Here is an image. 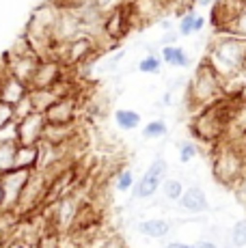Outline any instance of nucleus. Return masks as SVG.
<instances>
[{
  "mask_svg": "<svg viewBox=\"0 0 246 248\" xmlns=\"http://www.w3.org/2000/svg\"><path fill=\"white\" fill-rule=\"evenodd\" d=\"M205 61L218 71L225 82L240 78L246 63V39L227 35V32H216L210 39Z\"/></svg>",
  "mask_w": 246,
  "mask_h": 248,
  "instance_id": "f257e3e1",
  "label": "nucleus"
},
{
  "mask_svg": "<svg viewBox=\"0 0 246 248\" xmlns=\"http://www.w3.org/2000/svg\"><path fill=\"white\" fill-rule=\"evenodd\" d=\"M231 117V97L225 95L218 102L210 104L205 108H199L190 121V132L199 142H205L210 147H216L227 138Z\"/></svg>",
  "mask_w": 246,
  "mask_h": 248,
  "instance_id": "f03ea898",
  "label": "nucleus"
},
{
  "mask_svg": "<svg viewBox=\"0 0 246 248\" xmlns=\"http://www.w3.org/2000/svg\"><path fill=\"white\" fill-rule=\"evenodd\" d=\"M212 177L225 188H233L246 173V145L222 140L212 147Z\"/></svg>",
  "mask_w": 246,
  "mask_h": 248,
  "instance_id": "7ed1b4c3",
  "label": "nucleus"
},
{
  "mask_svg": "<svg viewBox=\"0 0 246 248\" xmlns=\"http://www.w3.org/2000/svg\"><path fill=\"white\" fill-rule=\"evenodd\" d=\"M225 97V80L220 74L207 63L205 59L197 65L195 74H192L190 82L186 87V102L192 110L205 108L210 104L218 102Z\"/></svg>",
  "mask_w": 246,
  "mask_h": 248,
  "instance_id": "20e7f679",
  "label": "nucleus"
},
{
  "mask_svg": "<svg viewBox=\"0 0 246 248\" xmlns=\"http://www.w3.org/2000/svg\"><path fill=\"white\" fill-rule=\"evenodd\" d=\"M46 201H48V179H46V175L37 169L31 173L24 190H22V197H20V201H17L15 214L20 218L32 216V214L41 212V207L46 205Z\"/></svg>",
  "mask_w": 246,
  "mask_h": 248,
  "instance_id": "39448f33",
  "label": "nucleus"
},
{
  "mask_svg": "<svg viewBox=\"0 0 246 248\" xmlns=\"http://www.w3.org/2000/svg\"><path fill=\"white\" fill-rule=\"evenodd\" d=\"M167 177H169V162L164 160L162 155H158V158L151 160L147 170L136 181L132 197H134L136 201H149V199H154L155 194H158L160 186H162V181Z\"/></svg>",
  "mask_w": 246,
  "mask_h": 248,
  "instance_id": "423d86ee",
  "label": "nucleus"
},
{
  "mask_svg": "<svg viewBox=\"0 0 246 248\" xmlns=\"http://www.w3.org/2000/svg\"><path fill=\"white\" fill-rule=\"evenodd\" d=\"M65 71H67V67H65L59 59L46 56V59H41L39 65H37L35 74H32L31 82H28V89L31 91L32 89H54L56 84L67 76Z\"/></svg>",
  "mask_w": 246,
  "mask_h": 248,
  "instance_id": "0eeeda50",
  "label": "nucleus"
},
{
  "mask_svg": "<svg viewBox=\"0 0 246 248\" xmlns=\"http://www.w3.org/2000/svg\"><path fill=\"white\" fill-rule=\"evenodd\" d=\"M125 4L130 9L134 28L160 22L169 9V0H127Z\"/></svg>",
  "mask_w": 246,
  "mask_h": 248,
  "instance_id": "6e6552de",
  "label": "nucleus"
},
{
  "mask_svg": "<svg viewBox=\"0 0 246 248\" xmlns=\"http://www.w3.org/2000/svg\"><path fill=\"white\" fill-rule=\"evenodd\" d=\"M102 28H104V32H106L108 39H112L115 44H121V41L134 31V22H132L127 4H121V7L104 13Z\"/></svg>",
  "mask_w": 246,
  "mask_h": 248,
  "instance_id": "1a4fd4ad",
  "label": "nucleus"
},
{
  "mask_svg": "<svg viewBox=\"0 0 246 248\" xmlns=\"http://www.w3.org/2000/svg\"><path fill=\"white\" fill-rule=\"evenodd\" d=\"M32 170H22V169H13L9 173L0 175V186H2V209L4 212H15L17 201L22 197L28 177Z\"/></svg>",
  "mask_w": 246,
  "mask_h": 248,
  "instance_id": "9d476101",
  "label": "nucleus"
},
{
  "mask_svg": "<svg viewBox=\"0 0 246 248\" xmlns=\"http://www.w3.org/2000/svg\"><path fill=\"white\" fill-rule=\"evenodd\" d=\"M78 110L80 97H59L44 112V117L52 125H69V123H78Z\"/></svg>",
  "mask_w": 246,
  "mask_h": 248,
  "instance_id": "9b49d317",
  "label": "nucleus"
},
{
  "mask_svg": "<svg viewBox=\"0 0 246 248\" xmlns=\"http://www.w3.org/2000/svg\"><path fill=\"white\" fill-rule=\"evenodd\" d=\"M15 123H17V145H41L46 125H48L44 114L32 112Z\"/></svg>",
  "mask_w": 246,
  "mask_h": 248,
  "instance_id": "f8f14e48",
  "label": "nucleus"
},
{
  "mask_svg": "<svg viewBox=\"0 0 246 248\" xmlns=\"http://www.w3.org/2000/svg\"><path fill=\"white\" fill-rule=\"evenodd\" d=\"M225 140L231 142L246 140V97H242V95H231V117Z\"/></svg>",
  "mask_w": 246,
  "mask_h": 248,
  "instance_id": "ddd939ff",
  "label": "nucleus"
},
{
  "mask_svg": "<svg viewBox=\"0 0 246 248\" xmlns=\"http://www.w3.org/2000/svg\"><path fill=\"white\" fill-rule=\"evenodd\" d=\"M246 7L242 0H218V2L212 7V16L210 24L214 28V32H222L227 28V24L233 20L240 11Z\"/></svg>",
  "mask_w": 246,
  "mask_h": 248,
  "instance_id": "4468645a",
  "label": "nucleus"
},
{
  "mask_svg": "<svg viewBox=\"0 0 246 248\" xmlns=\"http://www.w3.org/2000/svg\"><path fill=\"white\" fill-rule=\"evenodd\" d=\"M78 35H82V24H80L78 16H74L69 11H61L59 20L54 24V32H52L54 44H67Z\"/></svg>",
  "mask_w": 246,
  "mask_h": 248,
  "instance_id": "2eb2a0df",
  "label": "nucleus"
},
{
  "mask_svg": "<svg viewBox=\"0 0 246 248\" xmlns=\"http://www.w3.org/2000/svg\"><path fill=\"white\" fill-rule=\"evenodd\" d=\"M179 207L184 209L186 214H192V216H199V214L207 212V207H210V201H207V194L205 190L201 188V186H188L186 190H184L182 199H179Z\"/></svg>",
  "mask_w": 246,
  "mask_h": 248,
  "instance_id": "dca6fc26",
  "label": "nucleus"
},
{
  "mask_svg": "<svg viewBox=\"0 0 246 248\" xmlns=\"http://www.w3.org/2000/svg\"><path fill=\"white\" fill-rule=\"evenodd\" d=\"M78 132H80L78 123H69V125H52V123H48L41 142L50 147H65Z\"/></svg>",
  "mask_w": 246,
  "mask_h": 248,
  "instance_id": "f3484780",
  "label": "nucleus"
},
{
  "mask_svg": "<svg viewBox=\"0 0 246 248\" xmlns=\"http://www.w3.org/2000/svg\"><path fill=\"white\" fill-rule=\"evenodd\" d=\"M136 231L149 240H164L171 235L173 225L167 218H145V220L136 222Z\"/></svg>",
  "mask_w": 246,
  "mask_h": 248,
  "instance_id": "a211bd4d",
  "label": "nucleus"
},
{
  "mask_svg": "<svg viewBox=\"0 0 246 248\" xmlns=\"http://www.w3.org/2000/svg\"><path fill=\"white\" fill-rule=\"evenodd\" d=\"M160 59H162L164 65L175 67V69H186V67L192 65V59H190V54H188V50L182 47L179 44L162 46L160 47Z\"/></svg>",
  "mask_w": 246,
  "mask_h": 248,
  "instance_id": "6ab92c4d",
  "label": "nucleus"
},
{
  "mask_svg": "<svg viewBox=\"0 0 246 248\" xmlns=\"http://www.w3.org/2000/svg\"><path fill=\"white\" fill-rule=\"evenodd\" d=\"M28 91L31 89H28L26 82H22L15 76H9V78L0 84V99H2L4 104H9V106H15L20 99L26 97Z\"/></svg>",
  "mask_w": 246,
  "mask_h": 248,
  "instance_id": "aec40b11",
  "label": "nucleus"
},
{
  "mask_svg": "<svg viewBox=\"0 0 246 248\" xmlns=\"http://www.w3.org/2000/svg\"><path fill=\"white\" fill-rule=\"evenodd\" d=\"M41 162V145H17L15 147V169L37 170Z\"/></svg>",
  "mask_w": 246,
  "mask_h": 248,
  "instance_id": "412c9836",
  "label": "nucleus"
},
{
  "mask_svg": "<svg viewBox=\"0 0 246 248\" xmlns=\"http://www.w3.org/2000/svg\"><path fill=\"white\" fill-rule=\"evenodd\" d=\"M39 61H41V56H37V54H26V56H20V59H9V63H11V74L15 76V78H20L22 82L28 84L32 74H35L37 65H39Z\"/></svg>",
  "mask_w": 246,
  "mask_h": 248,
  "instance_id": "4be33fe9",
  "label": "nucleus"
},
{
  "mask_svg": "<svg viewBox=\"0 0 246 248\" xmlns=\"http://www.w3.org/2000/svg\"><path fill=\"white\" fill-rule=\"evenodd\" d=\"M203 28H205V17L195 13L192 9H188V11H184L179 16L175 31L179 32V37H192V35H199Z\"/></svg>",
  "mask_w": 246,
  "mask_h": 248,
  "instance_id": "5701e85b",
  "label": "nucleus"
},
{
  "mask_svg": "<svg viewBox=\"0 0 246 248\" xmlns=\"http://www.w3.org/2000/svg\"><path fill=\"white\" fill-rule=\"evenodd\" d=\"M112 119H115V125L123 132L136 130V127H140V121H143L140 112L132 110V108H117V110L112 112Z\"/></svg>",
  "mask_w": 246,
  "mask_h": 248,
  "instance_id": "b1692460",
  "label": "nucleus"
},
{
  "mask_svg": "<svg viewBox=\"0 0 246 248\" xmlns=\"http://www.w3.org/2000/svg\"><path fill=\"white\" fill-rule=\"evenodd\" d=\"M28 97H31L35 112L44 114L52 106V104L59 99V95H56L52 89H32V91H28Z\"/></svg>",
  "mask_w": 246,
  "mask_h": 248,
  "instance_id": "393cba45",
  "label": "nucleus"
},
{
  "mask_svg": "<svg viewBox=\"0 0 246 248\" xmlns=\"http://www.w3.org/2000/svg\"><path fill=\"white\" fill-rule=\"evenodd\" d=\"M134 186H136L134 170L130 166H119L117 173L112 175V188L117 192H130V190H134Z\"/></svg>",
  "mask_w": 246,
  "mask_h": 248,
  "instance_id": "a878e982",
  "label": "nucleus"
},
{
  "mask_svg": "<svg viewBox=\"0 0 246 248\" xmlns=\"http://www.w3.org/2000/svg\"><path fill=\"white\" fill-rule=\"evenodd\" d=\"M160 190H162V199L167 203H179L186 186H184V181L177 179V177H167L162 181V186H160Z\"/></svg>",
  "mask_w": 246,
  "mask_h": 248,
  "instance_id": "bb28decb",
  "label": "nucleus"
},
{
  "mask_svg": "<svg viewBox=\"0 0 246 248\" xmlns=\"http://www.w3.org/2000/svg\"><path fill=\"white\" fill-rule=\"evenodd\" d=\"M169 134V125L164 119H151L149 123L143 125V138L147 140H162Z\"/></svg>",
  "mask_w": 246,
  "mask_h": 248,
  "instance_id": "cd10ccee",
  "label": "nucleus"
},
{
  "mask_svg": "<svg viewBox=\"0 0 246 248\" xmlns=\"http://www.w3.org/2000/svg\"><path fill=\"white\" fill-rule=\"evenodd\" d=\"M61 11H69L74 16L89 11V9H95V0H52Z\"/></svg>",
  "mask_w": 246,
  "mask_h": 248,
  "instance_id": "c85d7f7f",
  "label": "nucleus"
},
{
  "mask_svg": "<svg viewBox=\"0 0 246 248\" xmlns=\"http://www.w3.org/2000/svg\"><path fill=\"white\" fill-rule=\"evenodd\" d=\"M162 59H160V54H145L143 59L136 63V69L140 71V74H147V76H158L160 71H162Z\"/></svg>",
  "mask_w": 246,
  "mask_h": 248,
  "instance_id": "c756f323",
  "label": "nucleus"
},
{
  "mask_svg": "<svg viewBox=\"0 0 246 248\" xmlns=\"http://www.w3.org/2000/svg\"><path fill=\"white\" fill-rule=\"evenodd\" d=\"M229 244L231 248H246V218H240L229 229Z\"/></svg>",
  "mask_w": 246,
  "mask_h": 248,
  "instance_id": "7c9ffc66",
  "label": "nucleus"
},
{
  "mask_svg": "<svg viewBox=\"0 0 246 248\" xmlns=\"http://www.w3.org/2000/svg\"><path fill=\"white\" fill-rule=\"evenodd\" d=\"M222 32H227V35H233V37H240V39H246V7L229 24H227V28Z\"/></svg>",
  "mask_w": 246,
  "mask_h": 248,
  "instance_id": "2f4dec72",
  "label": "nucleus"
},
{
  "mask_svg": "<svg viewBox=\"0 0 246 248\" xmlns=\"http://www.w3.org/2000/svg\"><path fill=\"white\" fill-rule=\"evenodd\" d=\"M15 147L17 145H0V175L15 169Z\"/></svg>",
  "mask_w": 246,
  "mask_h": 248,
  "instance_id": "473e14b6",
  "label": "nucleus"
},
{
  "mask_svg": "<svg viewBox=\"0 0 246 248\" xmlns=\"http://www.w3.org/2000/svg\"><path fill=\"white\" fill-rule=\"evenodd\" d=\"M35 248H65L63 233L54 231V229H48V231L39 237V242H37Z\"/></svg>",
  "mask_w": 246,
  "mask_h": 248,
  "instance_id": "72a5a7b5",
  "label": "nucleus"
},
{
  "mask_svg": "<svg viewBox=\"0 0 246 248\" xmlns=\"http://www.w3.org/2000/svg\"><path fill=\"white\" fill-rule=\"evenodd\" d=\"M199 155V145L192 140H182L179 142V162L182 164H188Z\"/></svg>",
  "mask_w": 246,
  "mask_h": 248,
  "instance_id": "f704fd0d",
  "label": "nucleus"
},
{
  "mask_svg": "<svg viewBox=\"0 0 246 248\" xmlns=\"http://www.w3.org/2000/svg\"><path fill=\"white\" fill-rule=\"evenodd\" d=\"M95 248H127V244H125V240H123V235L110 231V233H106V235L99 240V244Z\"/></svg>",
  "mask_w": 246,
  "mask_h": 248,
  "instance_id": "c9c22d12",
  "label": "nucleus"
},
{
  "mask_svg": "<svg viewBox=\"0 0 246 248\" xmlns=\"http://www.w3.org/2000/svg\"><path fill=\"white\" fill-rule=\"evenodd\" d=\"M0 145H17V123L15 121L0 127Z\"/></svg>",
  "mask_w": 246,
  "mask_h": 248,
  "instance_id": "e433bc0d",
  "label": "nucleus"
},
{
  "mask_svg": "<svg viewBox=\"0 0 246 248\" xmlns=\"http://www.w3.org/2000/svg\"><path fill=\"white\" fill-rule=\"evenodd\" d=\"M35 112V108H32V102H31V97H26L24 99H20V102L13 106V114H15V121H20V119H24L28 117V114H32Z\"/></svg>",
  "mask_w": 246,
  "mask_h": 248,
  "instance_id": "4c0bfd02",
  "label": "nucleus"
},
{
  "mask_svg": "<svg viewBox=\"0 0 246 248\" xmlns=\"http://www.w3.org/2000/svg\"><path fill=\"white\" fill-rule=\"evenodd\" d=\"M11 121H15V114H13V106H9V104H4L2 99H0V127L9 125Z\"/></svg>",
  "mask_w": 246,
  "mask_h": 248,
  "instance_id": "58836bf2",
  "label": "nucleus"
},
{
  "mask_svg": "<svg viewBox=\"0 0 246 248\" xmlns=\"http://www.w3.org/2000/svg\"><path fill=\"white\" fill-rule=\"evenodd\" d=\"M231 190H233L235 199H238V201H240V203H242L244 207H246V173L242 175V177H240V181H238V184H235Z\"/></svg>",
  "mask_w": 246,
  "mask_h": 248,
  "instance_id": "ea45409f",
  "label": "nucleus"
},
{
  "mask_svg": "<svg viewBox=\"0 0 246 248\" xmlns=\"http://www.w3.org/2000/svg\"><path fill=\"white\" fill-rule=\"evenodd\" d=\"M125 2L127 0H95V7L102 13H108V11H112V9L121 7V4H125Z\"/></svg>",
  "mask_w": 246,
  "mask_h": 248,
  "instance_id": "a19ab883",
  "label": "nucleus"
},
{
  "mask_svg": "<svg viewBox=\"0 0 246 248\" xmlns=\"http://www.w3.org/2000/svg\"><path fill=\"white\" fill-rule=\"evenodd\" d=\"M197 4V0H169V7L177 9V13L182 16L184 11H188V9H192Z\"/></svg>",
  "mask_w": 246,
  "mask_h": 248,
  "instance_id": "79ce46f5",
  "label": "nucleus"
},
{
  "mask_svg": "<svg viewBox=\"0 0 246 248\" xmlns=\"http://www.w3.org/2000/svg\"><path fill=\"white\" fill-rule=\"evenodd\" d=\"M9 76H13L11 74V63H9V59L2 54V56H0V84H2Z\"/></svg>",
  "mask_w": 246,
  "mask_h": 248,
  "instance_id": "37998d69",
  "label": "nucleus"
},
{
  "mask_svg": "<svg viewBox=\"0 0 246 248\" xmlns=\"http://www.w3.org/2000/svg\"><path fill=\"white\" fill-rule=\"evenodd\" d=\"M177 39H179V32L177 31H169V32H164L162 35L160 46H173V44H177Z\"/></svg>",
  "mask_w": 246,
  "mask_h": 248,
  "instance_id": "c03bdc74",
  "label": "nucleus"
},
{
  "mask_svg": "<svg viewBox=\"0 0 246 248\" xmlns=\"http://www.w3.org/2000/svg\"><path fill=\"white\" fill-rule=\"evenodd\" d=\"M192 248H220L216 242H212V240H205V237H201V240H197L195 244H192Z\"/></svg>",
  "mask_w": 246,
  "mask_h": 248,
  "instance_id": "a18cd8bd",
  "label": "nucleus"
},
{
  "mask_svg": "<svg viewBox=\"0 0 246 248\" xmlns=\"http://www.w3.org/2000/svg\"><path fill=\"white\" fill-rule=\"evenodd\" d=\"M164 248H192V244H188V242H179V240H173V242H167Z\"/></svg>",
  "mask_w": 246,
  "mask_h": 248,
  "instance_id": "49530a36",
  "label": "nucleus"
},
{
  "mask_svg": "<svg viewBox=\"0 0 246 248\" xmlns=\"http://www.w3.org/2000/svg\"><path fill=\"white\" fill-rule=\"evenodd\" d=\"M4 248H31V246H26L24 242H20V240H15V237H11V240L4 244Z\"/></svg>",
  "mask_w": 246,
  "mask_h": 248,
  "instance_id": "de8ad7c7",
  "label": "nucleus"
},
{
  "mask_svg": "<svg viewBox=\"0 0 246 248\" xmlns=\"http://www.w3.org/2000/svg\"><path fill=\"white\" fill-rule=\"evenodd\" d=\"M218 0H197V7H214Z\"/></svg>",
  "mask_w": 246,
  "mask_h": 248,
  "instance_id": "09e8293b",
  "label": "nucleus"
},
{
  "mask_svg": "<svg viewBox=\"0 0 246 248\" xmlns=\"http://www.w3.org/2000/svg\"><path fill=\"white\" fill-rule=\"evenodd\" d=\"M2 199H4L2 197V186H0V209H2Z\"/></svg>",
  "mask_w": 246,
  "mask_h": 248,
  "instance_id": "8fccbe9b",
  "label": "nucleus"
},
{
  "mask_svg": "<svg viewBox=\"0 0 246 248\" xmlns=\"http://www.w3.org/2000/svg\"><path fill=\"white\" fill-rule=\"evenodd\" d=\"M242 76H244V78H246V63H244V71H242Z\"/></svg>",
  "mask_w": 246,
  "mask_h": 248,
  "instance_id": "3c124183",
  "label": "nucleus"
},
{
  "mask_svg": "<svg viewBox=\"0 0 246 248\" xmlns=\"http://www.w3.org/2000/svg\"><path fill=\"white\" fill-rule=\"evenodd\" d=\"M242 2H244V4H246V0H242Z\"/></svg>",
  "mask_w": 246,
  "mask_h": 248,
  "instance_id": "603ef678",
  "label": "nucleus"
}]
</instances>
